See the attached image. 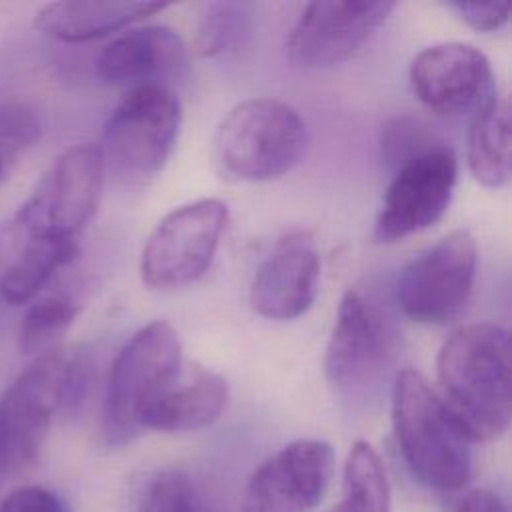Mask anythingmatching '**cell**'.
Returning <instances> with one entry per match:
<instances>
[{
  "mask_svg": "<svg viewBox=\"0 0 512 512\" xmlns=\"http://www.w3.org/2000/svg\"><path fill=\"white\" fill-rule=\"evenodd\" d=\"M438 394L474 442L506 434L512 418L508 332L490 322L458 328L436 360Z\"/></svg>",
  "mask_w": 512,
  "mask_h": 512,
  "instance_id": "1",
  "label": "cell"
},
{
  "mask_svg": "<svg viewBox=\"0 0 512 512\" xmlns=\"http://www.w3.org/2000/svg\"><path fill=\"white\" fill-rule=\"evenodd\" d=\"M392 428L416 482L436 492H456L470 482L474 440L418 370L404 368L394 376Z\"/></svg>",
  "mask_w": 512,
  "mask_h": 512,
  "instance_id": "2",
  "label": "cell"
},
{
  "mask_svg": "<svg viewBox=\"0 0 512 512\" xmlns=\"http://www.w3.org/2000/svg\"><path fill=\"white\" fill-rule=\"evenodd\" d=\"M88 362L80 350L36 356L0 396V484L30 468L54 416L80 402Z\"/></svg>",
  "mask_w": 512,
  "mask_h": 512,
  "instance_id": "3",
  "label": "cell"
},
{
  "mask_svg": "<svg viewBox=\"0 0 512 512\" xmlns=\"http://www.w3.org/2000/svg\"><path fill=\"white\" fill-rule=\"evenodd\" d=\"M182 344L162 320L142 326L116 354L104 394L102 434L120 446L144 432L148 410L182 374Z\"/></svg>",
  "mask_w": 512,
  "mask_h": 512,
  "instance_id": "4",
  "label": "cell"
},
{
  "mask_svg": "<svg viewBox=\"0 0 512 512\" xmlns=\"http://www.w3.org/2000/svg\"><path fill=\"white\" fill-rule=\"evenodd\" d=\"M308 128L302 116L276 98L236 104L218 124L214 150L226 174L264 182L290 172L304 158Z\"/></svg>",
  "mask_w": 512,
  "mask_h": 512,
  "instance_id": "5",
  "label": "cell"
},
{
  "mask_svg": "<svg viewBox=\"0 0 512 512\" xmlns=\"http://www.w3.org/2000/svg\"><path fill=\"white\" fill-rule=\"evenodd\" d=\"M182 108L170 88L130 90L112 110L102 132V158L120 174L148 178L160 172L178 140Z\"/></svg>",
  "mask_w": 512,
  "mask_h": 512,
  "instance_id": "6",
  "label": "cell"
},
{
  "mask_svg": "<svg viewBox=\"0 0 512 512\" xmlns=\"http://www.w3.org/2000/svg\"><path fill=\"white\" fill-rule=\"evenodd\" d=\"M478 266L472 232L454 230L410 260L396 284L404 316L420 324H446L470 300Z\"/></svg>",
  "mask_w": 512,
  "mask_h": 512,
  "instance_id": "7",
  "label": "cell"
},
{
  "mask_svg": "<svg viewBox=\"0 0 512 512\" xmlns=\"http://www.w3.org/2000/svg\"><path fill=\"white\" fill-rule=\"evenodd\" d=\"M226 224L228 206L218 198H202L166 214L142 250V280L152 288L196 282L210 268Z\"/></svg>",
  "mask_w": 512,
  "mask_h": 512,
  "instance_id": "8",
  "label": "cell"
},
{
  "mask_svg": "<svg viewBox=\"0 0 512 512\" xmlns=\"http://www.w3.org/2000/svg\"><path fill=\"white\" fill-rule=\"evenodd\" d=\"M104 184V158L96 144L64 150L14 212L46 236L78 242L96 214Z\"/></svg>",
  "mask_w": 512,
  "mask_h": 512,
  "instance_id": "9",
  "label": "cell"
},
{
  "mask_svg": "<svg viewBox=\"0 0 512 512\" xmlns=\"http://www.w3.org/2000/svg\"><path fill=\"white\" fill-rule=\"evenodd\" d=\"M458 180V160L444 142L394 168L374 222L378 242H396L436 224L448 210Z\"/></svg>",
  "mask_w": 512,
  "mask_h": 512,
  "instance_id": "10",
  "label": "cell"
},
{
  "mask_svg": "<svg viewBox=\"0 0 512 512\" xmlns=\"http://www.w3.org/2000/svg\"><path fill=\"white\" fill-rule=\"evenodd\" d=\"M396 348L398 332L390 316L360 290H348L326 346V378L344 390L374 384L392 366Z\"/></svg>",
  "mask_w": 512,
  "mask_h": 512,
  "instance_id": "11",
  "label": "cell"
},
{
  "mask_svg": "<svg viewBox=\"0 0 512 512\" xmlns=\"http://www.w3.org/2000/svg\"><path fill=\"white\" fill-rule=\"evenodd\" d=\"M416 98L444 118H474L496 94L490 60L464 42H442L420 50L408 68Z\"/></svg>",
  "mask_w": 512,
  "mask_h": 512,
  "instance_id": "12",
  "label": "cell"
},
{
  "mask_svg": "<svg viewBox=\"0 0 512 512\" xmlns=\"http://www.w3.org/2000/svg\"><path fill=\"white\" fill-rule=\"evenodd\" d=\"M394 2L328 0L304 6L286 40L296 68L320 70L352 58L388 20Z\"/></svg>",
  "mask_w": 512,
  "mask_h": 512,
  "instance_id": "13",
  "label": "cell"
},
{
  "mask_svg": "<svg viewBox=\"0 0 512 512\" xmlns=\"http://www.w3.org/2000/svg\"><path fill=\"white\" fill-rule=\"evenodd\" d=\"M334 450L326 440L300 438L270 454L248 478L240 512H310L328 492Z\"/></svg>",
  "mask_w": 512,
  "mask_h": 512,
  "instance_id": "14",
  "label": "cell"
},
{
  "mask_svg": "<svg viewBox=\"0 0 512 512\" xmlns=\"http://www.w3.org/2000/svg\"><path fill=\"white\" fill-rule=\"evenodd\" d=\"M320 284V256L306 232L278 240L250 284V306L270 320H294L314 304Z\"/></svg>",
  "mask_w": 512,
  "mask_h": 512,
  "instance_id": "15",
  "label": "cell"
},
{
  "mask_svg": "<svg viewBox=\"0 0 512 512\" xmlns=\"http://www.w3.org/2000/svg\"><path fill=\"white\" fill-rule=\"evenodd\" d=\"M188 46L168 26H140L112 40L98 56V76L116 86H162L188 72Z\"/></svg>",
  "mask_w": 512,
  "mask_h": 512,
  "instance_id": "16",
  "label": "cell"
},
{
  "mask_svg": "<svg viewBox=\"0 0 512 512\" xmlns=\"http://www.w3.org/2000/svg\"><path fill=\"white\" fill-rule=\"evenodd\" d=\"M78 254V242L46 236L16 214L0 226V300L26 304Z\"/></svg>",
  "mask_w": 512,
  "mask_h": 512,
  "instance_id": "17",
  "label": "cell"
},
{
  "mask_svg": "<svg viewBox=\"0 0 512 512\" xmlns=\"http://www.w3.org/2000/svg\"><path fill=\"white\" fill-rule=\"evenodd\" d=\"M164 8V2L62 0L44 4L34 16V26L44 36L74 44L108 36Z\"/></svg>",
  "mask_w": 512,
  "mask_h": 512,
  "instance_id": "18",
  "label": "cell"
},
{
  "mask_svg": "<svg viewBox=\"0 0 512 512\" xmlns=\"http://www.w3.org/2000/svg\"><path fill=\"white\" fill-rule=\"evenodd\" d=\"M226 380L202 366L182 370L172 388L148 410L144 430L192 432L216 422L226 406Z\"/></svg>",
  "mask_w": 512,
  "mask_h": 512,
  "instance_id": "19",
  "label": "cell"
},
{
  "mask_svg": "<svg viewBox=\"0 0 512 512\" xmlns=\"http://www.w3.org/2000/svg\"><path fill=\"white\" fill-rule=\"evenodd\" d=\"M510 106L496 96L470 122L468 130V168L476 182L486 188H500L510 180Z\"/></svg>",
  "mask_w": 512,
  "mask_h": 512,
  "instance_id": "20",
  "label": "cell"
},
{
  "mask_svg": "<svg viewBox=\"0 0 512 512\" xmlns=\"http://www.w3.org/2000/svg\"><path fill=\"white\" fill-rule=\"evenodd\" d=\"M328 512H390V482L378 452L356 442L344 462L342 496Z\"/></svg>",
  "mask_w": 512,
  "mask_h": 512,
  "instance_id": "21",
  "label": "cell"
},
{
  "mask_svg": "<svg viewBox=\"0 0 512 512\" xmlns=\"http://www.w3.org/2000/svg\"><path fill=\"white\" fill-rule=\"evenodd\" d=\"M78 310L80 306L64 294L34 300L20 322L18 342L22 354L36 358L60 348L58 342L74 324Z\"/></svg>",
  "mask_w": 512,
  "mask_h": 512,
  "instance_id": "22",
  "label": "cell"
},
{
  "mask_svg": "<svg viewBox=\"0 0 512 512\" xmlns=\"http://www.w3.org/2000/svg\"><path fill=\"white\" fill-rule=\"evenodd\" d=\"M252 28V8L246 2H212L206 6L198 32L196 52L204 58L238 50Z\"/></svg>",
  "mask_w": 512,
  "mask_h": 512,
  "instance_id": "23",
  "label": "cell"
},
{
  "mask_svg": "<svg viewBox=\"0 0 512 512\" xmlns=\"http://www.w3.org/2000/svg\"><path fill=\"white\" fill-rule=\"evenodd\" d=\"M132 512H202V502L184 472L160 470L142 486Z\"/></svg>",
  "mask_w": 512,
  "mask_h": 512,
  "instance_id": "24",
  "label": "cell"
},
{
  "mask_svg": "<svg viewBox=\"0 0 512 512\" xmlns=\"http://www.w3.org/2000/svg\"><path fill=\"white\" fill-rule=\"evenodd\" d=\"M438 144H444V140L434 126L412 114H398L382 126V158L392 168Z\"/></svg>",
  "mask_w": 512,
  "mask_h": 512,
  "instance_id": "25",
  "label": "cell"
},
{
  "mask_svg": "<svg viewBox=\"0 0 512 512\" xmlns=\"http://www.w3.org/2000/svg\"><path fill=\"white\" fill-rule=\"evenodd\" d=\"M42 134L36 112L22 102L0 104V158L10 166Z\"/></svg>",
  "mask_w": 512,
  "mask_h": 512,
  "instance_id": "26",
  "label": "cell"
},
{
  "mask_svg": "<svg viewBox=\"0 0 512 512\" xmlns=\"http://www.w3.org/2000/svg\"><path fill=\"white\" fill-rule=\"evenodd\" d=\"M0 512H70V506L44 486H22L4 496Z\"/></svg>",
  "mask_w": 512,
  "mask_h": 512,
  "instance_id": "27",
  "label": "cell"
},
{
  "mask_svg": "<svg viewBox=\"0 0 512 512\" xmlns=\"http://www.w3.org/2000/svg\"><path fill=\"white\" fill-rule=\"evenodd\" d=\"M448 6L480 32L500 30L510 18V4L506 2H450Z\"/></svg>",
  "mask_w": 512,
  "mask_h": 512,
  "instance_id": "28",
  "label": "cell"
},
{
  "mask_svg": "<svg viewBox=\"0 0 512 512\" xmlns=\"http://www.w3.org/2000/svg\"><path fill=\"white\" fill-rule=\"evenodd\" d=\"M454 512H508V506L496 492L488 488H474L458 500Z\"/></svg>",
  "mask_w": 512,
  "mask_h": 512,
  "instance_id": "29",
  "label": "cell"
},
{
  "mask_svg": "<svg viewBox=\"0 0 512 512\" xmlns=\"http://www.w3.org/2000/svg\"><path fill=\"white\" fill-rule=\"evenodd\" d=\"M8 170H10V166L0 158V180L6 176V172H8Z\"/></svg>",
  "mask_w": 512,
  "mask_h": 512,
  "instance_id": "30",
  "label": "cell"
}]
</instances>
